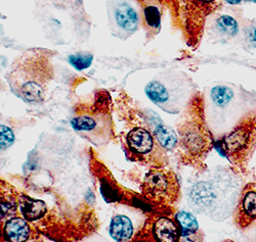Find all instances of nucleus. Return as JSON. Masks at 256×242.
<instances>
[{"label": "nucleus", "mask_w": 256, "mask_h": 242, "mask_svg": "<svg viewBox=\"0 0 256 242\" xmlns=\"http://www.w3.org/2000/svg\"><path fill=\"white\" fill-rule=\"evenodd\" d=\"M109 231L116 241L126 242L134 236V228L130 218L124 215H117L112 220Z\"/></svg>", "instance_id": "a211bd4d"}, {"label": "nucleus", "mask_w": 256, "mask_h": 242, "mask_svg": "<svg viewBox=\"0 0 256 242\" xmlns=\"http://www.w3.org/2000/svg\"><path fill=\"white\" fill-rule=\"evenodd\" d=\"M106 11L111 32L121 40H126L140 28V15L134 0H108Z\"/></svg>", "instance_id": "6e6552de"}, {"label": "nucleus", "mask_w": 256, "mask_h": 242, "mask_svg": "<svg viewBox=\"0 0 256 242\" xmlns=\"http://www.w3.org/2000/svg\"><path fill=\"white\" fill-rule=\"evenodd\" d=\"M0 18H2V14H0Z\"/></svg>", "instance_id": "7c9ffc66"}, {"label": "nucleus", "mask_w": 256, "mask_h": 242, "mask_svg": "<svg viewBox=\"0 0 256 242\" xmlns=\"http://www.w3.org/2000/svg\"><path fill=\"white\" fill-rule=\"evenodd\" d=\"M205 32L216 43H226L236 38L241 29L237 19L232 15L213 13L206 21Z\"/></svg>", "instance_id": "9b49d317"}, {"label": "nucleus", "mask_w": 256, "mask_h": 242, "mask_svg": "<svg viewBox=\"0 0 256 242\" xmlns=\"http://www.w3.org/2000/svg\"><path fill=\"white\" fill-rule=\"evenodd\" d=\"M78 1H82V0H78Z\"/></svg>", "instance_id": "2f4dec72"}, {"label": "nucleus", "mask_w": 256, "mask_h": 242, "mask_svg": "<svg viewBox=\"0 0 256 242\" xmlns=\"http://www.w3.org/2000/svg\"><path fill=\"white\" fill-rule=\"evenodd\" d=\"M126 142L132 151L138 156L151 155L156 146L154 135L142 127H136L128 132Z\"/></svg>", "instance_id": "2eb2a0df"}, {"label": "nucleus", "mask_w": 256, "mask_h": 242, "mask_svg": "<svg viewBox=\"0 0 256 242\" xmlns=\"http://www.w3.org/2000/svg\"><path fill=\"white\" fill-rule=\"evenodd\" d=\"M20 211L27 221H36L44 216L46 212V205L42 201L32 200L25 197L20 205Z\"/></svg>", "instance_id": "aec40b11"}, {"label": "nucleus", "mask_w": 256, "mask_h": 242, "mask_svg": "<svg viewBox=\"0 0 256 242\" xmlns=\"http://www.w3.org/2000/svg\"><path fill=\"white\" fill-rule=\"evenodd\" d=\"M142 8V21L150 38L160 32L162 3L159 0H136Z\"/></svg>", "instance_id": "4468645a"}, {"label": "nucleus", "mask_w": 256, "mask_h": 242, "mask_svg": "<svg viewBox=\"0 0 256 242\" xmlns=\"http://www.w3.org/2000/svg\"><path fill=\"white\" fill-rule=\"evenodd\" d=\"M154 242H180V227L174 218L159 216L153 220L150 229Z\"/></svg>", "instance_id": "f8f14e48"}, {"label": "nucleus", "mask_w": 256, "mask_h": 242, "mask_svg": "<svg viewBox=\"0 0 256 242\" xmlns=\"http://www.w3.org/2000/svg\"><path fill=\"white\" fill-rule=\"evenodd\" d=\"M30 235V228L25 219L12 218L6 223L4 237L8 242H26Z\"/></svg>", "instance_id": "f3484780"}, {"label": "nucleus", "mask_w": 256, "mask_h": 242, "mask_svg": "<svg viewBox=\"0 0 256 242\" xmlns=\"http://www.w3.org/2000/svg\"><path fill=\"white\" fill-rule=\"evenodd\" d=\"M16 135L14 130L6 124L0 123V155L14 145Z\"/></svg>", "instance_id": "4be33fe9"}, {"label": "nucleus", "mask_w": 256, "mask_h": 242, "mask_svg": "<svg viewBox=\"0 0 256 242\" xmlns=\"http://www.w3.org/2000/svg\"><path fill=\"white\" fill-rule=\"evenodd\" d=\"M222 156L239 171L245 170L256 148V113L216 140Z\"/></svg>", "instance_id": "0eeeda50"}, {"label": "nucleus", "mask_w": 256, "mask_h": 242, "mask_svg": "<svg viewBox=\"0 0 256 242\" xmlns=\"http://www.w3.org/2000/svg\"><path fill=\"white\" fill-rule=\"evenodd\" d=\"M180 227V242H203L204 232L200 228L197 218L186 211H180L174 215Z\"/></svg>", "instance_id": "ddd939ff"}, {"label": "nucleus", "mask_w": 256, "mask_h": 242, "mask_svg": "<svg viewBox=\"0 0 256 242\" xmlns=\"http://www.w3.org/2000/svg\"><path fill=\"white\" fill-rule=\"evenodd\" d=\"M154 126V137L159 145L165 150L174 149L178 143V137L174 129L166 126L156 117Z\"/></svg>", "instance_id": "6ab92c4d"}, {"label": "nucleus", "mask_w": 256, "mask_h": 242, "mask_svg": "<svg viewBox=\"0 0 256 242\" xmlns=\"http://www.w3.org/2000/svg\"><path fill=\"white\" fill-rule=\"evenodd\" d=\"M163 5H167L168 7H172L174 9V13L176 10V0H159Z\"/></svg>", "instance_id": "a878e982"}, {"label": "nucleus", "mask_w": 256, "mask_h": 242, "mask_svg": "<svg viewBox=\"0 0 256 242\" xmlns=\"http://www.w3.org/2000/svg\"><path fill=\"white\" fill-rule=\"evenodd\" d=\"M232 218L234 225L241 230L256 224V184L249 183L243 187Z\"/></svg>", "instance_id": "9d476101"}, {"label": "nucleus", "mask_w": 256, "mask_h": 242, "mask_svg": "<svg viewBox=\"0 0 256 242\" xmlns=\"http://www.w3.org/2000/svg\"><path fill=\"white\" fill-rule=\"evenodd\" d=\"M12 211H14V204H10L4 201H0V220L4 219L6 216L12 213Z\"/></svg>", "instance_id": "393cba45"}, {"label": "nucleus", "mask_w": 256, "mask_h": 242, "mask_svg": "<svg viewBox=\"0 0 256 242\" xmlns=\"http://www.w3.org/2000/svg\"><path fill=\"white\" fill-rule=\"evenodd\" d=\"M54 52L30 48L16 57L6 74L12 92L28 103L44 99L48 85L54 78Z\"/></svg>", "instance_id": "7ed1b4c3"}, {"label": "nucleus", "mask_w": 256, "mask_h": 242, "mask_svg": "<svg viewBox=\"0 0 256 242\" xmlns=\"http://www.w3.org/2000/svg\"><path fill=\"white\" fill-rule=\"evenodd\" d=\"M144 92L154 104L170 114H180L195 96L192 79L178 71H165L146 86Z\"/></svg>", "instance_id": "20e7f679"}, {"label": "nucleus", "mask_w": 256, "mask_h": 242, "mask_svg": "<svg viewBox=\"0 0 256 242\" xmlns=\"http://www.w3.org/2000/svg\"><path fill=\"white\" fill-rule=\"evenodd\" d=\"M224 1H226V3L232 4V5H237V4H240L243 0H224Z\"/></svg>", "instance_id": "cd10ccee"}, {"label": "nucleus", "mask_w": 256, "mask_h": 242, "mask_svg": "<svg viewBox=\"0 0 256 242\" xmlns=\"http://www.w3.org/2000/svg\"><path fill=\"white\" fill-rule=\"evenodd\" d=\"M254 236H255V239H256V229H255V231H254Z\"/></svg>", "instance_id": "c85d7f7f"}, {"label": "nucleus", "mask_w": 256, "mask_h": 242, "mask_svg": "<svg viewBox=\"0 0 256 242\" xmlns=\"http://www.w3.org/2000/svg\"><path fill=\"white\" fill-rule=\"evenodd\" d=\"M244 46L249 51L256 52V21H248L242 29Z\"/></svg>", "instance_id": "412c9836"}, {"label": "nucleus", "mask_w": 256, "mask_h": 242, "mask_svg": "<svg viewBox=\"0 0 256 242\" xmlns=\"http://www.w3.org/2000/svg\"><path fill=\"white\" fill-rule=\"evenodd\" d=\"M144 192L152 201L176 205L180 199V189L176 176L172 171L154 170L146 177Z\"/></svg>", "instance_id": "1a4fd4ad"}, {"label": "nucleus", "mask_w": 256, "mask_h": 242, "mask_svg": "<svg viewBox=\"0 0 256 242\" xmlns=\"http://www.w3.org/2000/svg\"><path fill=\"white\" fill-rule=\"evenodd\" d=\"M104 120L100 118V114H81L72 119L71 126L79 133L92 134L100 131V128L104 127Z\"/></svg>", "instance_id": "dca6fc26"}, {"label": "nucleus", "mask_w": 256, "mask_h": 242, "mask_svg": "<svg viewBox=\"0 0 256 242\" xmlns=\"http://www.w3.org/2000/svg\"><path fill=\"white\" fill-rule=\"evenodd\" d=\"M220 8L222 0H176L174 15L188 47L198 48L208 17Z\"/></svg>", "instance_id": "423d86ee"}, {"label": "nucleus", "mask_w": 256, "mask_h": 242, "mask_svg": "<svg viewBox=\"0 0 256 242\" xmlns=\"http://www.w3.org/2000/svg\"><path fill=\"white\" fill-rule=\"evenodd\" d=\"M84 242H109L106 239H104V237L102 236H96V237H92V238H88V240H85Z\"/></svg>", "instance_id": "bb28decb"}, {"label": "nucleus", "mask_w": 256, "mask_h": 242, "mask_svg": "<svg viewBox=\"0 0 256 242\" xmlns=\"http://www.w3.org/2000/svg\"><path fill=\"white\" fill-rule=\"evenodd\" d=\"M243 189L236 172L220 168L206 178L197 180L188 189L190 209L213 221H226L232 216Z\"/></svg>", "instance_id": "f03ea898"}, {"label": "nucleus", "mask_w": 256, "mask_h": 242, "mask_svg": "<svg viewBox=\"0 0 256 242\" xmlns=\"http://www.w3.org/2000/svg\"><path fill=\"white\" fill-rule=\"evenodd\" d=\"M203 106L206 125L216 141L255 113L256 92L236 84L216 83L205 90Z\"/></svg>", "instance_id": "f257e3e1"}, {"label": "nucleus", "mask_w": 256, "mask_h": 242, "mask_svg": "<svg viewBox=\"0 0 256 242\" xmlns=\"http://www.w3.org/2000/svg\"><path fill=\"white\" fill-rule=\"evenodd\" d=\"M252 1H254V2H256V0H252Z\"/></svg>", "instance_id": "c756f323"}, {"label": "nucleus", "mask_w": 256, "mask_h": 242, "mask_svg": "<svg viewBox=\"0 0 256 242\" xmlns=\"http://www.w3.org/2000/svg\"><path fill=\"white\" fill-rule=\"evenodd\" d=\"M100 192L104 196V199L108 202V203H113V202H117L118 199V191L117 189L113 188L108 182H102L100 185Z\"/></svg>", "instance_id": "b1692460"}, {"label": "nucleus", "mask_w": 256, "mask_h": 242, "mask_svg": "<svg viewBox=\"0 0 256 242\" xmlns=\"http://www.w3.org/2000/svg\"><path fill=\"white\" fill-rule=\"evenodd\" d=\"M94 60V55L90 53L83 54V53H77L69 55L68 61L72 65L74 69L77 71H84L88 69Z\"/></svg>", "instance_id": "5701e85b"}, {"label": "nucleus", "mask_w": 256, "mask_h": 242, "mask_svg": "<svg viewBox=\"0 0 256 242\" xmlns=\"http://www.w3.org/2000/svg\"><path fill=\"white\" fill-rule=\"evenodd\" d=\"M186 108L188 118L180 128L182 147L190 162H200L216 143L205 122L203 95L196 92Z\"/></svg>", "instance_id": "39448f33"}]
</instances>
